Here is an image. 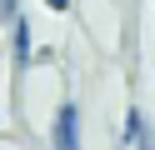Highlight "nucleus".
Masks as SVG:
<instances>
[{
	"label": "nucleus",
	"instance_id": "7ed1b4c3",
	"mask_svg": "<svg viewBox=\"0 0 155 150\" xmlns=\"http://www.w3.org/2000/svg\"><path fill=\"white\" fill-rule=\"evenodd\" d=\"M125 140H130L135 150H155L150 140H145V120H140V110H130V115H125Z\"/></svg>",
	"mask_w": 155,
	"mask_h": 150
},
{
	"label": "nucleus",
	"instance_id": "f03ea898",
	"mask_svg": "<svg viewBox=\"0 0 155 150\" xmlns=\"http://www.w3.org/2000/svg\"><path fill=\"white\" fill-rule=\"evenodd\" d=\"M10 20H15V65L30 70V65H35V50H30V20H25V15H10Z\"/></svg>",
	"mask_w": 155,
	"mask_h": 150
},
{
	"label": "nucleus",
	"instance_id": "20e7f679",
	"mask_svg": "<svg viewBox=\"0 0 155 150\" xmlns=\"http://www.w3.org/2000/svg\"><path fill=\"white\" fill-rule=\"evenodd\" d=\"M45 5H50V10H70V0H45Z\"/></svg>",
	"mask_w": 155,
	"mask_h": 150
},
{
	"label": "nucleus",
	"instance_id": "f257e3e1",
	"mask_svg": "<svg viewBox=\"0 0 155 150\" xmlns=\"http://www.w3.org/2000/svg\"><path fill=\"white\" fill-rule=\"evenodd\" d=\"M55 150H80V110L75 105H60L55 110Z\"/></svg>",
	"mask_w": 155,
	"mask_h": 150
}]
</instances>
